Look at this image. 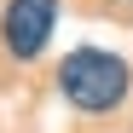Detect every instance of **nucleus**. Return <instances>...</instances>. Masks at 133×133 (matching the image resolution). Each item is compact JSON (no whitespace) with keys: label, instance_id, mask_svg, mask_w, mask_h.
Instances as JSON below:
<instances>
[{"label":"nucleus","instance_id":"1","mask_svg":"<svg viewBox=\"0 0 133 133\" xmlns=\"http://www.w3.org/2000/svg\"><path fill=\"white\" fill-rule=\"evenodd\" d=\"M58 93H64L70 110H81V116H110V110L127 104L133 70H127V58L104 52V46H75L58 64Z\"/></svg>","mask_w":133,"mask_h":133},{"label":"nucleus","instance_id":"2","mask_svg":"<svg viewBox=\"0 0 133 133\" xmlns=\"http://www.w3.org/2000/svg\"><path fill=\"white\" fill-rule=\"evenodd\" d=\"M52 29H58V0H6L0 6V46L17 64L46 52Z\"/></svg>","mask_w":133,"mask_h":133}]
</instances>
